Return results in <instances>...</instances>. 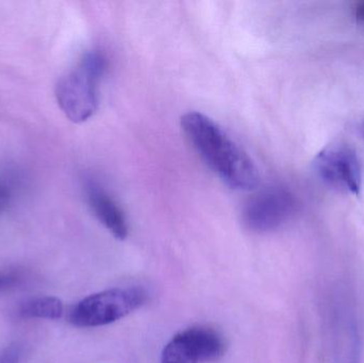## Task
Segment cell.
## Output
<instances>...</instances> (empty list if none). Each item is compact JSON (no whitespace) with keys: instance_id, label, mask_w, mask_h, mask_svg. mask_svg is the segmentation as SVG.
I'll return each mask as SVG.
<instances>
[{"instance_id":"obj_3","label":"cell","mask_w":364,"mask_h":363,"mask_svg":"<svg viewBox=\"0 0 364 363\" xmlns=\"http://www.w3.org/2000/svg\"><path fill=\"white\" fill-rule=\"evenodd\" d=\"M147 293L138 287L114 288L92 294L77 303L68 321L77 327H100L127 317L146 303Z\"/></svg>"},{"instance_id":"obj_7","label":"cell","mask_w":364,"mask_h":363,"mask_svg":"<svg viewBox=\"0 0 364 363\" xmlns=\"http://www.w3.org/2000/svg\"><path fill=\"white\" fill-rule=\"evenodd\" d=\"M85 194L90 208L98 221L110 232L117 240H125L129 234L127 220L119 205L94 181H87Z\"/></svg>"},{"instance_id":"obj_11","label":"cell","mask_w":364,"mask_h":363,"mask_svg":"<svg viewBox=\"0 0 364 363\" xmlns=\"http://www.w3.org/2000/svg\"><path fill=\"white\" fill-rule=\"evenodd\" d=\"M19 358H21V350L17 345H10L0 352V363H18Z\"/></svg>"},{"instance_id":"obj_2","label":"cell","mask_w":364,"mask_h":363,"mask_svg":"<svg viewBox=\"0 0 364 363\" xmlns=\"http://www.w3.org/2000/svg\"><path fill=\"white\" fill-rule=\"evenodd\" d=\"M106 66V58L100 51H89L58 81V104L68 119L83 123L95 114L98 109V83Z\"/></svg>"},{"instance_id":"obj_10","label":"cell","mask_w":364,"mask_h":363,"mask_svg":"<svg viewBox=\"0 0 364 363\" xmlns=\"http://www.w3.org/2000/svg\"><path fill=\"white\" fill-rule=\"evenodd\" d=\"M12 198V188L10 183L0 178V213L6 210Z\"/></svg>"},{"instance_id":"obj_4","label":"cell","mask_w":364,"mask_h":363,"mask_svg":"<svg viewBox=\"0 0 364 363\" xmlns=\"http://www.w3.org/2000/svg\"><path fill=\"white\" fill-rule=\"evenodd\" d=\"M297 210V200L290 190L271 187L259 192L244 206V225L255 232H269L290 221Z\"/></svg>"},{"instance_id":"obj_6","label":"cell","mask_w":364,"mask_h":363,"mask_svg":"<svg viewBox=\"0 0 364 363\" xmlns=\"http://www.w3.org/2000/svg\"><path fill=\"white\" fill-rule=\"evenodd\" d=\"M226 345L216 330L205 326L190 327L171 339L161 355V363H205L224 356Z\"/></svg>"},{"instance_id":"obj_9","label":"cell","mask_w":364,"mask_h":363,"mask_svg":"<svg viewBox=\"0 0 364 363\" xmlns=\"http://www.w3.org/2000/svg\"><path fill=\"white\" fill-rule=\"evenodd\" d=\"M25 278V274L19 269H0V293L10 291L18 287Z\"/></svg>"},{"instance_id":"obj_8","label":"cell","mask_w":364,"mask_h":363,"mask_svg":"<svg viewBox=\"0 0 364 363\" xmlns=\"http://www.w3.org/2000/svg\"><path fill=\"white\" fill-rule=\"evenodd\" d=\"M64 313L63 303L55 296L30 298L19 307L18 313L25 319L58 320Z\"/></svg>"},{"instance_id":"obj_1","label":"cell","mask_w":364,"mask_h":363,"mask_svg":"<svg viewBox=\"0 0 364 363\" xmlns=\"http://www.w3.org/2000/svg\"><path fill=\"white\" fill-rule=\"evenodd\" d=\"M181 127L201 159L231 189H255L259 172L250 156L207 115L188 112Z\"/></svg>"},{"instance_id":"obj_5","label":"cell","mask_w":364,"mask_h":363,"mask_svg":"<svg viewBox=\"0 0 364 363\" xmlns=\"http://www.w3.org/2000/svg\"><path fill=\"white\" fill-rule=\"evenodd\" d=\"M314 164L316 175L331 189L353 195L360 193L363 170L352 147L346 144L327 146L316 156Z\"/></svg>"},{"instance_id":"obj_12","label":"cell","mask_w":364,"mask_h":363,"mask_svg":"<svg viewBox=\"0 0 364 363\" xmlns=\"http://www.w3.org/2000/svg\"><path fill=\"white\" fill-rule=\"evenodd\" d=\"M354 15L357 21L364 23V1L356 4L354 8Z\"/></svg>"}]
</instances>
